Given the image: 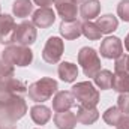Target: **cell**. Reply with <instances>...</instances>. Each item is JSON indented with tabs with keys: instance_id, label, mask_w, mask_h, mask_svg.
<instances>
[{
	"instance_id": "6da1fadb",
	"label": "cell",
	"mask_w": 129,
	"mask_h": 129,
	"mask_svg": "<svg viewBox=\"0 0 129 129\" xmlns=\"http://www.w3.org/2000/svg\"><path fill=\"white\" fill-rule=\"evenodd\" d=\"M27 113V104L23 96H14L5 102H0V123L3 126L14 125L23 119Z\"/></svg>"
},
{
	"instance_id": "7a4b0ae2",
	"label": "cell",
	"mask_w": 129,
	"mask_h": 129,
	"mask_svg": "<svg viewBox=\"0 0 129 129\" xmlns=\"http://www.w3.org/2000/svg\"><path fill=\"white\" fill-rule=\"evenodd\" d=\"M2 60L6 62L11 66H20V68H24V66H29L33 60V51L29 47H23V45H17V44H12V45H8L3 53H2Z\"/></svg>"
},
{
	"instance_id": "3957f363",
	"label": "cell",
	"mask_w": 129,
	"mask_h": 129,
	"mask_svg": "<svg viewBox=\"0 0 129 129\" xmlns=\"http://www.w3.org/2000/svg\"><path fill=\"white\" fill-rule=\"evenodd\" d=\"M57 89H59L57 81L50 77H45V78H41V80L35 81L33 84H30L27 89V93L33 102L42 104V102L51 99L54 93H57Z\"/></svg>"
},
{
	"instance_id": "277c9868",
	"label": "cell",
	"mask_w": 129,
	"mask_h": 129,
	"mask_svg": "<svg viewBox=\"0 0 129 129\" xmlns=\"http://www.w3.org/2000/svg\"><path fill=\"white\" fill-rule=\"evenodd\" d=\"M71 92L75 101H78V104L84 107H96L101 101L98 89H95V86L90 81H81V83L74 84Z\"/></svg>"
},
{
	"instance_id": "5b68a950",
	"label": "cell",
	"mask_w": 129,
	"mask_h": 129,
	"mask_svg": "<svg viewBox=\"0 0 129 129\" xmlns=\"http://www.w3.org/2000/svg\"><path fill=\"white\" fill-rule=\"evenodd\" d=\"M78 64L83 68L86 77L93 78L101 71V59L96 50L90 47H83L78 53Z\"/></svg>"
},
{
	"instance_id": "8992f818",
	"label": "cell",
	"mask_w": 129,
	"mask_h": 129,
	"mask_svg": "<svg viewBox=\"0 0 129 129\" xmlns=\"http://www.w3.org/2000/svg\"><path fill=\"white\" fill-rule=\"evenodd\" d=\"M38 32H36V26L32 21H23L20 24H17L14 35H12V44L17 45H23V47H30L36 42Z\"/></svg>"
},
{
	"instance_id": "52a82bcc",
	"label": "cell",
	"mask_w": 129,
	"mask_h": 129,
	"mask_svg": "<svg viewBox=\"0 0 129 129\" xmlns=\"http://www.w3.org/2000/svg\"><path fill=\"white\" fill-rule=\"evenodd\" d=\"M63 50H64V44L60 38H57V36L48 38V41H47V44H45V47L42 50L44 62L51 64L59 63V60H60V57L63 54Z\"/></svg>"
},
{
	"instance_id": "ba28073f",
	"label": "cell",
	"mask_w": 129,
	"mask_h": 129,
	"mask_svg": "<svg viewBox=\"0 0 129 129\" xmlns=\"http://www.w3.org/2000/svg\"><path fill=\"white\" fill-rule=\"evenodd\" d=\"M101 56L105 59H119L123 54V44L117 36H108L101 42Z\"/></svg>"
},
{
	"instance_id": "9c48e42d",
	"label": "cell",
	"mask_w": 129,
	"mask_h": 129,
	"mask_svg": "<svg viewBox=\"0 0 129 129\" xmlns=\"http://www.w3.org/2000/svg\"><path fill=\"white\" fill-rule=\"evenodd\" d=\"M56 21V14L51 8H39L38 11L33 12L32 23L39 29H48L54 24Z\"/></svg>"
},
{
	"instance_id": "30bf717a",
	"label": "cell",
	"mask_w": 129,
	"mask_h": 129,
	"mask_svg": "<svg viewBox=\"0 0 129 129\" xmlns=\"http://www.w3.org/2000/svg\"><path fill=\"white\" fill-rule=\"evenodd\" d=\"M57 14L60 15L62 21H74L78 15V5L72 0H54Z\"/></svg>"
},
{
	"instance_id": "8fae6325",
	"label": "cell",
	"mask_w": 129,
	"mask_h": 129,
	"mask_svg": "<svg viewBox=\"0 0 129 129\" xmlns=\"http://www.w3.org/2000/svg\"><path fill=\"white\" fill-rule=\"evenodd\" d=\"M17 24L14 17L8 14H0V44H11L12 35L15 30Z\"/></svg>"
},
{
	"instance_id": "7c38bea8",
	"label": "cell",
	"mask_w": 129,
	"mask_h": 129,
	"mask_svg": "<svg viewBox=\"0 0 129 129\" xmlns=\"http://www.w3.org/2000/svg\"><path fill=\"white\" fill-rule=\"evenodd\" d=\"M74 105H75V98L72 95V92L62 90V92H57L56 96L53 98V110L56 113L69 111Z\"/></svg>"
},
{
	"instance_id": "4fadbf2b",
	"label": "cell",
	"mask_w": 129,
	"mask_h": 129,
	"mask_svg": "<svg viewBox=\"0 0 129 129\" xmlns=\"http://www.w3.org/2000/svg\"><path fill=\"white\" fill-rule=\"evenodd\" d=\"M60 35L63 36L64 39L68 41H72V39H77L83 35V23L78 21V20H74V21H62L60 27Z\"/></svg>"
},
{
	"instance_id": "5bb4252c",
	"label": "cell",
	"mask_w": 129,
	"mask_h": 129,
	"mask_svg": "<svg viewBox=\"0 0 129 129\" xmlns=\"http://www.w3.org/2000/svg\"><path fill=\"white\" fill-rule=\"evenodd\" d=\"M99 119V111L96 110V107H84V105H78L77 108V120L81 125H93Z\"/></svg>"
},
{
	"instance_id": "9a60e30c",
	"label": "cell",
	"mask_w": 129,
	"mask_h": 129,
	"mask_svg": "<svg viewBox=\"0 0 129 129\" xmlns=\"http://www.w3.org/2000/svg\"><path fill=\"white\" fill-rule=\"evenodd\" d=\"M57 75L64 83H74L78 77V66L71 62H62L57 68Z\"/></svg>"
},
{
	"instance_id": "2e32d148",
	"label": "cell",
	"mask_w": 129,
	"mask_h": 129,
	"mask_svg": "<svg viewBox=\"0 0 129 129\" xmlns=\"http://www.w3.org/2000/svg\"><path fill=\"white\" fill-rule=\"evenodd\" d=\"M77 114L72 111H62L54 116V125L57 129H74L77 126Z\"/></svg>"
},
{
	"instance_id": "e0dca14e",
	"label": "cell",
	"mask_w": 129,
	"mask_h": 129,
	"mask_svg": "<svg viewBox=\"0 0 129 129\" xmlns=\"http://www.w3.org/2000/svg\"><path fill=\"white\" fill-rule=\"evenodd\" d=\"M101 12V3L98 0H86L80 8V15L84 21H92Z\"/></svg>"
},
{
	"instance_id": "ac0fdd59",
	"label": "cell",
	"mask_w": 129,
	"mask_h": 129,
	"mask_svg": "<svg viewBox=\"0 0 129 129\" xmlns=\"http://www.w3.org/2000/svg\"><path fill=\"white\" fill-rule=\"evenodd\" d=\"M30 117H32V120L36 125H41L42 126V125H45L51 119V110L48 107L42 105V104L35 105V107L30 108Z\"/></svg>"
},
{
	"instance_id": "d6986e66",
	"label": "cell",
	"mask_w": 129,
	"mask_h": 129,
	"mask_svg": "<svg viewBox=\"0 0 129 129\" xmlns=\"http://www.w3.org/2000/svg\"><path fill=\"white\" fill-rule=\"evenodd\" d=\"M98 27H99V30L101 33L104 35H108V33H113L114 30H117V27H119V20L114 17V15H111V14H107V15H102V17H99L98 18Z\"/></svg>"
},
{
	"instance_id": "ffe728a7",
	"label": "cell",
	"mask_w": 129,
	"mask_h": 129,
	"mask_svg": "<svg viewBox=\"0 0 129 129\" xmlns=\"http://www.w3.org/2000/svg\"><path fill=\"white\" fill-rule=\"evenodd\" d=\"M113 77L114 74L108 69H101L96 75L93 77V81L101 90H108L113 86Z\"/></svg>"
},
{
	"instance_id": "44dd1931",
	"label": "cell",
	"mask_w": 129,
	"mask_h": 129,
	"mask_svg": "<svg viewBox=\"0 0 129 129\" xmlns=\"http://www.w3.org/2000/svg\"><path fill=\"white\" fill-rule=\"evenodd\" d=\"M113 90L119 93H129V74L126 72H116L113 77Z\"/></svg>"
},
{
	"instance_id": "7402d4cb",
	"label": "cell",
	"mask_w": 129,
	"mask_h": 129,
	"mask_svg": "<svg viewBox=\"0 0 129 129\" xmlns=\"http://www.w3.org/2000/svg\"><path fill=\"white\" fill-rule=\"evenodd\" d=\"M12 12L18 18H26L33 12V3L30 0H15L12 5Z\"/></svg>"
},
{
	"instance_id": "603a6c76",
	"label": "cell",
	"mask_w": 129,
	"mask_h": 129,
	"mask_svg": "<svg viewBox=\"0 0 129 129\" xmlns=\"http://www.w3.org/2000/svg\"><path fill=\"white\" fill-rule=\"evenodd\" d=\"M2 83L5 84V87H6L14 96H23L24 93H27V87H26V84H24L23 81L14 78V77L5 80V81H2Z\"/></svg>"
},
{
	"instance_id": "cb8c5ba5",
	"label": "cell",
	"mask_w": 129,
	"mask_h": 129,
	"mask_svg": "<svg viewBox=\"0 0 129 129\" xmlns=\"http://www.w3.org/2000/svg\"><path fill=\"white\" fill-rule=\"evenodd\" d=\"M122 116H123V113H122L117 107H110V108L105 110L102 119H104V122H105L107 125H110V126H117V123L120 122Z\"/></svg>"
},
{
	"instance_id": "d4e9b609",
	"label": "cell",
	"mask_w": 129,
	"mask_h": 129,
	"mask_svg": "<svg viewBox=\"0 0 129 129\" xmlns=\"http://www.w3.org/2000/svg\"><path fill=\"white\" fill-rule=\"evenodd\" d=\"M83 35L89 39V41H98L101 39L102 33L99 30L98 24L92 23V21H84L83 23Z\"/></svg>"
},
{
	"instance_id": "484cf974",
	"label": "cell",
	"mask_w": 129,
	"mask_h": 129,
	"mask_svg": "<svg viewBox=\"0 0 129 129\" xmlns=\"http://www.w3.org/2000/svg\"><path fill=\"white\" fill-rule=\"evenodd\" d=\"M114 71L116 72H126V74H129V54H122L119 59H116Z\"/></svg>"
},
{
	"instance_id": "4316f807",
	"label": "cell",
	"mask_w": 129,
	"mask_h": 129,
	"mask_svg": "<svg viewBox=\"0 0 129 129\" xmlns=\"http://www.w3.org/2000/svg\"><path fill=\"white\" fill-rule=\"evenodd\" d=\"M117 15L125 23H129V0H120L117 5Z\"/></svg>"
},
{
	"instance_id": "83f0119b",
	"label": "cell",
	"mask_w": 129,
	"mask_h": 129,
	"mask_svg": "<svg viewBox=\"0 0 129 129\" xmlns=\"http://www.w3.org/2000/svg\"><path fill=\"white\" fill-rule=\"evenodd\" d=\"M14 66L8 64L6 62L0 60V81H5L8 78H12L14 77Z\"/></svg>"
},
{
	"instance_id": "f1b7e54d",
	"label": "cell",
	"mask_w": 129,
	"mask_h": 129,
	"mask_svg": "<svg viewBox=\"0 0 129 129\" xmlns=\"http://www.w3.org/2000/svg\"><path fill=\"white\" fill-rule=\"evenodd\" d=\"M117 108L123 113L129 114V93H120L117 98Z\"/></svg>"
},
{
	"instance_id": "f546056e",
	"label": "cell",
	"mask_w": 129,
	"mask_h": 129,
	"mask_svg": "<svg viewBox=\"0 0 129 129\" xmlns=\"http://www.w3.org/2000/svg\"><path fill=\"white\" fill-rule=\"evenodd\" d=\"M117 129H129V114H123L120 122L117 123Z\"/></svg>"
},
{
	"instance_id": "4dcf8cb0",
	"label": "cell",
	"mask_w": 129,
	"mask_h": 129,
	"mask_svg": "<svg viewBox=\"0 0 129 129\" xmlns=\"http://www.w3.org/2000/svg\"><path fill=\"white\" fill-rule=\"evenodd\" d=\"M35 5H38L39 8H50V5L54 3V0H33Z\"/></svg>"
},
{
	"instance_id": "1f68e13d",
	"label": "cell",
	"mask_w": 129,
	"mask_h": 129,
	"mask_svg": "<svg viewBox=\"0 0 129 129\" xmlns=\"http://www.w3.org/2000/svg\"><path fill=\"white\" fill-rule=\"evenodd\" d=\"M125 48H126V51H129V33L125 38Z\"/></svg>"
},
{
	"instance_id": "d6a6232c",
	"label": "cell",
	"mask_w": 129,
	"mask_h": 129,
	"mask_svg": "<svg viewBox=\"0 0 129 129\" xmlns=\"http://www.w3.org/2000/svg\"><path fill=\"white\" fill-rule=\"evenodd\" d=\"M72 2H74V3H77V5H83L86 0H72Z\"/></svg>"
},
{
	"instance_id": "836d02e7",
	"label": "cell",
	"mask_w": 129,
	"mask_h": 129,
	"mask_svg": "<svg viewBox=\"0 0 129 129\" xmlns=\"http://www.w3.org/2000/svg\"><path fill=\"white\" fill-rule=\"evenodd\" d=\"M0 129H3V125H2V123H0Z\"/></svg>"
},
{
	"instance_id": "e575fe53",
	"label": "cell",
	"mask_w": 129,
	"mask_h": 129,
	"mask_svg": "<svg viewBox=\"0 0 129 129\" xmlns=\"http://www.w3.org/2000/svg\"><path fill=\"white\" fill-rule=\"evenodd\" d=\"M0 9H2V8H0Z\"/></svg>"
}]
</instances>
